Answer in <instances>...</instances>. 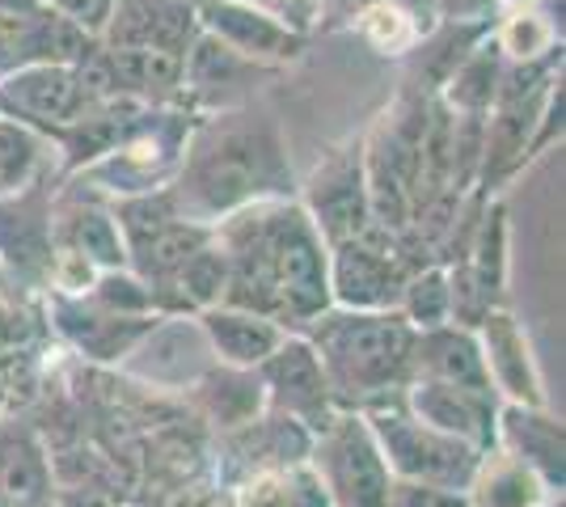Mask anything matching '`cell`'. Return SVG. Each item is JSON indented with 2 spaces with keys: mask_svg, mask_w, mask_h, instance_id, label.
Here are the masks:
<instances>
[{
  "mask_svg": "<svg viewBox=\"0 0 566 507\" xmlns=\"http://www.w3.org/2000/svg\"><path fill=\"white\" fill-rule=\"evenodd\" d=\"M229 258L224 300L250 309L283 330L308 326L331 309V245L313 229L301 199H266L212 224Z\"/></svg>",
  "mask_w": 566,
  "mask_h": 507,
  "instance_id": "cell-1",
  "label": "cell"
},
{
  "mask_svg": "<svg viewBox=\"0 0 566 507\" xmlns=\"http://www.w3.org/2000/svg\"><path fill=\"white\" fill-rule=\"evenodd\" d=\"M292 187L280 119L262 106H224L190 123L169 194L187 220L220 224L250 203L292 199Z\"/></svg>",
  "mask_w": 566,
  "mask_h": 507,
  "instance_id": "cell-2",
  "label": "cell"
},
{
  "mask_svg": "<svg viewBox=\"0 0 566 507\" xmlns=\"http://www.w3.org/2000/svg\"><path fill=\"white\" fill-rule=\"evenodd\" d=\"M338 411H364L410 385L415 326L398 309H326L305 326Z\"/></svg>",
  "mask_w": 566,
  "mask_h": 507,
  "instance_id": "cell-3",
  "label": "cell"
},
{
  "mask_svg": "<svg viewBox=\"0 0 566 507\" xmlns=\"http://www.w3.org/2000/svg\"><path fill=\"white\" fill-rule=\"evenodd\" d=\"M364 423L368 432L377 435V448L389 474L406 478V483H431V486H449V490H465L478 469L482 453L452 440V435L436 432L419 423L415 414L406 411L401 393H389L373 406H364Z\"/></svg>",
  "mask_w": 566,
  "mask_h": 507,
  "instance_id": "cell-4",
  "label": "cell"
},
{
  "mask_svg": "<svg viewBox=\"0 0 566 507\" xmlns=\"http://www.w3.org/2000/svg\"><path fill=\"white\" fill-rule=\"evenodd\" d=\"M308 469L326 490L331 507H385L394 474L380 457L377 435L368 432L359 411H338L313 435Z\"/></svg>",
  "mask_w": 566,
  "mask_h": 507,
  "instance_id": "cell-5",
  "label": "cell"
},
{
  "mask_svg": "<svg viewBox=\"0 0 566 507\" xmlns=\"http://www.w3.org/2000/svg\"><path fill=\"white\" fill-rule=\"evenodd\" d=\"M410 271L419 266L406 258V237L373 220L359 237L331 245L334 309H398Z\"/></svg>",
  "mask_w": 566,
  "mask_h": 507,
  "instance_id": "cell-6",
  "label": "cell"
},
{
  "mask_svg": "<svg viewBox=\"0 0 566 507\" xmlns=\"http://www.w3.org/2000/svg\"><path fill=\"white\" fill-rule=\"evenodd\" d=\"M259 381L266 414H283V419L301 423L308 435H317L338 414L326 368L305 335H283L280 347L259 363Z\"/></svg>",
  "mask_w": 566,
  "mask_h": 507,
  "instance_id": "cell-7",
  "label": "cell"
},
{
  "mask_svg": "<svg viewBox=\"0 0 566 507\" xmlns=\"http://www.w3.org/2000/svg\"><path fill=\"white\" fill-rule=\"evenodd\" d=\"M301 208L308 212L313 229L322 233L326 245L352 242L373 224L368 182H364V140L334 148L331 157L313 169Z\"/></svg>",
  "mask_w": 566,
  "mask_h": 507,
  "instance_id": "cell-8",
  "label": "cell"
},
{
  "mask_svg": "<svg viewBox=\"0 0 566 507\" xmlns=\"http://www.w3.org/2000/svg\"><path fill=\"white\" fill-rule=\"evenodd\" d=\"M90 110V97L69 64H22L0 73V119H18L39 136H55Z\"/></svg>",
  "mask_w": 566,
  "mask_h": 507,
  "instance_id": "cell-9",
  "label": "cell"
},
{
  "mask_svg": "<svg viewBox=\"0 0 566 507\" xmlns=\"http://www.w3.org/2000/svg\"><path fill=\"white\" fill-rule=\"evenodd\" d=\"M195 22L203 34L220 39L237 55L254 60L262 68H283L292 60H301L305 34L283 25L280 18L262 13L245 0H195Z\"/></svg>",
  "mask_w": 566,
  "mask_h": 507,
  "instance_id": "cell-10",
  "label": "cell"
},
{
  "mask_svg": "<svg viewBox=\"0 0 566 507\" xmlns=\"http://www.w3.org/2000/svg\"><path fill=\"white\" fill-rule=\"evenodd\" d=\"M401 402H406V411L415 414L419 423L452 435L461 444H470L478 453L495 448V414H499L495 393H478V389L415 377L410 385L401 389Z\"/></svg>",
  "mask_w": 566,
  "mask_h": 507,
  "instance_id": "cell-11",
  "label": "cell"
},
{
  "mask_svg": "<svg viewBox=\"0 0 566 507\" xmlns=\"http://www.w3.org/2000/svg\"><path fill=\"white\" fill-rule=\"evenodd\" d=\"M478 347H482V363H486V381L499 402H516V406H545V385L528 335L516 317L507 314L503 305L491 309L473 326Z\"/></svg>",
  "mask_w": 566,
  "mask_h": 507,
  "instance_id": "cell-12",
  "label": "cell"
},
{
  "mask_svg": "<svg viewBox=\"0 0 566 507\" xmlns=\"http://www.w3.org/2000/svg\"><path fill=\"white\" fill-rule=\"evenodd\" d=\"M51 187L48 178H34L22 191L0 194V266H9L22 279H48L51 266Z\"/></svg>",
  "mask_w": 566,
  "mask_h": 507,
  "instance_id": "cell-13",
  "label": "cell"
},
{
  "mask_svg": "<svg viewBox=\"0 0 566 507\" xmlns=\"http://www.w3.org/2000/svg\"><path fill=\"white\" fill-rule=\"evenodd\" d=\"M195 0H115L102 25V47H174L187 51L195 39Z\"/></svg>",
  "mask_w": 566,
  "mask_h": 507,
  "instance_id": "cell-14",
  "label": "cell"
},
{
  "mask_svg": "<svg viewBox=\"0 0 566 507\" xmlns=\"http://www.w3.org/2000/svg\"><path fill=\"white\" fill-rule=\"evenodd\" d=\"M495 448L520 465H528L554 495H563L566 461H563V419L545 411V406H516V402H499L495 414Z\"/></svg>",
  "mask_w": 566,
  "mask_h": 507,
  "instance_id": "cell-15",
  "label": "cell"
},
{
  "mask_svg": "<svg viewBox=\"0 0 566 507\" xmlns=\"http://www.w3.org/2000/svg\"><path fill=\"white\" fill-rule=\"evenodd\" d=\"M51 317H55V330L69 338L76 351H85L90 360H123L161 321V317L106 314V309H97L94 300H85V296H55L51 300Z\"/></svg>",
  "mask_w": 566,
  "mask_h": 507,
  "instance_id": "cell-16",
  "label": "cell"
},
{
  "mask_svg": "<svg viewBox=\"0 0 566 507\" xmlns=\"http://www.w3.org/2000/svg\"><path fill=\"white\" fill-rule=\"evenodd\" d=\"M444 381V385L478 389L491 393L486 381V363H482V347L470 326H431V330H415V356H410V381Z\"/></svg>",
  "mask_w": 566,
  "mask_h": 507,
  "instance_id": "cell-17",
  "label": "cell"
},
{
  "mask_svg": "<svg viewBox=\"0 0 566 507\" xmlns=\"http://www.w3.org/2000/svg\"><path fill=\"white\" fill-rule=\"evenodd\" d=\"M195 321H199V335L216 363H229V368H259L283 342V335H292L280 321L250 314V309H233V305H212V309L195 314Z\"/></svg>",
  "mask_w": 566,
  "mask_h": 507,
  "instance_id": "cell-18",
  "label": "cell"
},
{
  "mask_svg": "<svg viewBox=\"0 0 566 507\" xmlns=\"http://www.w3.org/2000/svg\"><path fill=\"white\" fill-rule=\"evenodd\" d=\"M275 68H262L254 60L237 55L233 47H224L220 39L195 30L187 47V60H182V97H199V102H212L220 106L229 94H241L250 89L259 76H271Z\"/></svg>",
  "mask_w": 566,
  "mask_h": 507,
  "instance_id": "cell-19",
  "label": "cell"
},
{
  "mask_svg": "<svg viewBox=\"0 0 566 507\" xmlns=\"http://www.w3.org/2000/svg\"><path fill=\"white\" fill-rule=\"evenodd\" d=\"M51 237L72 254H81L97 271H118L127 266V242L118 233V220L111 208L90 203V199H69L60 212H51Z\"/></svg>",
  "mask_w": 566,
  "mask_h": 507,
  "instance_id": "cell-20",
  "label": "cell"
},
{
  "mask_svg": "<svg viewBox=\"0 0 566 507\" xmlns=\"http://www.w3.org/2000/svg\"><path fill=\"white\" fill-rule=\"evenodd\" d=\"M195 406H199V414H203L212 427H220V435L254 423L259 414H266L259 368H229V363H216L212 372H203V377L195 381Z\"/></svg>",
  "mask_w": 566,
  "mask_h": 507,
  "instance_id": "cell-21",
  "label": "cell"
},
{
  "mask_svg": "<svg viewBox=\"0 0 566 507\" xmlns=\"http://www.w3.org/2000/svg\"><path fill=\"white\" fill-rule=\"evenodd\" d=\"M554 499V490L516 457H507L503 448H486L470 486H465V504L470 507H537Z\"/></svg>",
  "mask_w": 566,
  "mask_h": 507,
  "instance_id": "cell-22",
  "label": "cell"
},
{
  "mask_svg": "<svg viewBox=\"0 0 566 507\" xmlns=\"http://www.w3.org/2000/svg\"><path fill=\"white\" fill-rule=\"evenodd\" d=\"M111 60H115L118 94L140 97L148 106H166L174 97H182V60H187V51L118 47L111 51Z\"/></svg>",
  "mask_w": 566,
  "mask_h": 507,
  "instance_id": "cell-23",
  "label": "cell"
},
{
  "mask_svg": "<svg viewBox=\"0 0 566 507\" xmlns=\"http://www.w3.org/2000/svg\"><path fill=\"white\" fill-rule=\"evenodd\" d=\"M212 242V224H199V220H169L157 233H148L144 242H136L127 250V266L140 275L148 288H161L166 279H174V271L187 263L199 245Z\"/></svg>",
  "mask_w": 566,
  "mask_h": 507,
  "instance_id": "cell-24",
  "label": "cell"
},
{
  "mask_svg": "<svg viewBox=\"0 0 566 507\" xmlns=\"http://www.w3.org/2000/svg\"><path fill=\"white\" fill-rule=\"evenodd\" d=\"M491 43L507 64H545V60H563V30L558 22L542 13L537 4L528 9H507V18L491 25Z\"/></svg>",
  "mask_w": 566,
  "mask_h": 507,
  "instance_id": "cell-25",
  "label": "cell"
},
{
  "mask_svg": "<svg viewBox=\"0 0 566 507\" xmlns=\"http://www.w3.org/2000/svg\"><path fill=\"white\" fill-rule=\"evenodd\" d=\"M352 30L380 55H410L427 39V25L406 0H364L352 13Z\"/></svg>",
  "mask_w": 566,
  "mask_h": 507,
  "instance_id": "cell-26",
  "label": "cell"
},
{
  "mask_svg": "<svg viewBox=\"0 0 566 507\" xmlns=\"http://www.w3.org/2000/svg\"><path fill=\"white\" fill-rule=\"evenodd\" d=\"M0 490L18 507H43L51 495V469L30 435L0 440Z\"/></svg>",
  "mask_w": 566,
  "mask_h": 507,
  "instance_id": "cell-27",
  "label": "cell"
},
{
  "mask_svg": "<svg viewBox=\"0 0 566 507\" xmlns=\"http://www.w3.org/2000/svg\"><path fill=\"white\" fill-rule=\"evenodd\" d=\"M398 314L415 326V330H431L452 321V292H449V266L427 263L419 271H410L406 288H401Z\"/></svg>",
  "mask_w": 566,
  "mask_h": 507,
  "instance_id": "cell-28",
  "label": "cell"
},
{
  "mask_svg": "<svg viewBox=\"0 0 566 507\" xmlns=\"http://www.w3.org/2000/svg\"><path fill=\"white\" fill-rule=\"evenodd\" d=\"M43 178V136L18 119H0V194Z\"/></svg>",
  "mask_w": 566,
  "mask_h": 507,
  "instance_id": "cell-29",
  "label": "cell"
},
{
  "mask_svg": "<svg viewBox=\"0 0 566 507\" xmlns=\"http://www.w3.org/2000/svg\"><path fill=\"white\" fill-rule=\"evenodd\" d=\"M90 300L97 309L118 317H161L157 314V296L144 284L132 266H118V271H97L94 288H90Z\"/></svg>",
  "mask_w": 566,
  "mask_h": 507,
  "instance_id": "cell-30",
  "label": "cell"
},
{
  "mask_svg": "<svg viewBox=\"0 0 566 507\" xmlns=\"http://www.w3.org/2000/svg\"><path fill=\"white\" fill-rule=\"evenodd\" d=\"M385 507H470V504H465V490L394 478V486H389V504Z\"/></svg>",
  "mask_w": 566,
  "mask_h": 507,
  "instance_id": "cell-31",
  "label": "cell"
},
{
  "mask_svg": "<svg viewBox=\"0 0 566 507\" xmlns=\"http://www.w3.org/2000/svg\"><path fill=\"white\" fill-rule=\"evenodd\" d=\"M245 4H254L262 13L280 18L283 25H292V30H301V34H308L313 18L322 13V0H245Z\"/></svg>",
  "mask_w": 566,
  "mask_h": 507,
  "instance_id": "cell-32",
  "label": "cell"
},
{
  "mask_svg": "<svg viewBox=\"0 0 566 507\" xmlns=\"http://www.w3.org/2000/svg\"><path fill=\"white\" fill-rule=\"evenodd\" d=\"M18 22H22V18H4V13H0V73H9V64H13V39H18Z\"/></svg>",
  "mask_w": 566,
  "mask_h": 507,
  "instance_id": "cell-33",
  "label": "cell"
},
{
  "mask_svg": "<svg viewBox=\"0 0 566 507\" xmlns=\"http://www.w3.org/2000/svg\"><path fill=\"white\" fill-rule=\"evenodd\" d=\"M48 0H0V13L4 18H30L34 9H43Z\"/></svg>",
  "mask_w": 566,
  "mask_h": 507,
  "instance_id": "cell-34",
  "label": "cell"
},
{
  "mask_svg": "<svg viewBox=\"0 0 566 507\" xmlns=\"http://www.w3.org/2000/svg\"><path fill=\"white\" fill-rule=\"evenodd\" d=\"M0 507H18V504H13V499H9V495H4V490H0Z\"/></svg>",
  "mask_w": 566,
  "mask_h": 507,
  "instance_id": "cell-35",
  "label": "cell"
}]
</instances>
